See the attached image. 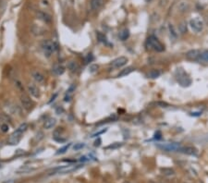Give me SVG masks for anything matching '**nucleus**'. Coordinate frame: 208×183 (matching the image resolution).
<instances>
[{
  "instance_id": "f257e3e1",
  "label": "nucleus",
  "mask_w": 208,
  "mask_h": 183,
  "mask_svg": "<svg viewBox=\"0 0 208 183\" xmlns=\"http://www.w3.org/2000/svg\"><path fill=\"white\" fill-rule=\"evenodd\" d=\"M42 49L43 51V54L46 58H50L54 52H56L58 47V44L54 42V41L49 40H44L43 41L42 43Z\"/></svg>"
},
{
  "instance_id": "f03ea898",
  "label": "nucleus",
  "mask_w": 208,
  "mask_h": 183,
  "mask_svg": "<svg viewBox=\"0 0 208 183\" xmlns=\"http://www.w3.org/2000/svg\"><path fill=\"white\" fill-rule=\"evenodd\" d=\"M146 46L147 48L154 50L155 52H163L165 50L164 44L158 40L155 36H150L146 41Z\"/></svg>"
},
{
  "instance_id": "7ed1b4c3",
  "label": "nucleus",
  "mask_w": 208,
  "mask_h": 183,
  "mask_svg": "<svg viewBox=\"0 0 208 183\" xmlns=\"http://www.w3.org/2000/svg\"><path fill=\"white\" fill-rule=\"evenodd\" d=\"M156 146L166 152H179L181 149V146L178 142H166V143H157Z\"/></svg>"
},
{
  "instance_id": "20e7f679",
  "label": "nucleus",
  "mask_w": 208,
  "mask_h": 183,
  "mask_svg": "<svg viewBox=\"0 0 208 183\" xmlns=\"http://www.w3.org/2000/svg\"><path fill=\"white\" fill-rule=\"evenodd\" d=\"M189 25L191 29V31L195 33H200L204 29V21L201 20L200 18H194L191 19L189 22Z\"/></svg>"
},
{
  "instance_id": "39448f33",
  "label": "nucleus",
  "mask_w": 208,
  "mask_h": 183,
  "mask_svg": "<svg viewBox=\"0 0 208 183\" xmlns=\"http://www.w3.org/2000/svg\"><path fill=\"white\" fill-rule=\"evenodd\" d=\"M21 103V105L24 109H26L27 111H30L33 108V102L31 100V98L26 95V94H21V98H20Z\"/></svg>"
},
{
  "instance_id": "423d86ee",
  "label": "nucleus",
  "mask_w": 208,
  "mask_h": 183,
  "mask_svg": "<svg viewBox=\"0 0 208 183\" xmlns=\"http://www.w3.org/2000/svg\"><path fill=\"white\" fill-rule=\"evenodd\" d=\"M27 89H28L29 94H30L33 97L37 98V99L40 98V96H41L40 90H39V88H38L34 83H29V84L27 85Z\"/></svg>"
},
{
  "instance_id": "0eeeda50",
  "label": "nucleus",
  "mask_w": 208,
  "mask_h": 183,
  "mask_svg": "<svg viewBox=\"0 0 208 183\" xmlns=\"http://www.w3.org/2000/svg\"><path fill=\"white\" fill-rule=\"evenodd\" d=\"M128 61L129 59L126 57H119L112 61L110 63V66L114 69H119V68H122L123 66H125L128 63Z\"/></svg>"
},
{
  "instance_id": "6e6552de",
  "label": "nucleus",
  "mask_w": 208,
  "mask_h": 183,
  "mask_svg": "<svg viewBox=\"0 0 208 183\" xmlns=\"http://www.w3.org/2000/svg\"><path fill=\"white\" fill-rule=\"evenodd\" d=\"M31 74H32V78L34 80V81L39 83V84H43L45 81L44 75L39 70H33Z\"/></svg>"
},
{
  "instance_id": "1a4fd4ad",
  "label": "nucleus",
  "mask_w": 208,
  "mask_h": 183,
  "mask_svg": "<svg viewBox=\"0 0 208 183\" xmlns=\"http://www.w3.org/2000/svg\"><path fill=\"white\" fill-rule=\"evenodd\" d=\"M78 168V166H74V165H68V166H62L61 168H58L54 171V173L52 174H67L69 172H72L74 170H76Z\"/></svg>"
},
{
  "instance_id": "9d476101",
  "label": "nucleus",
  "mask_w": 208,
  "mask_h": 183,
  "mask_svg": "<svg viewBox=\"0 0 208 183\" xmlns=\"http://www.w3.org/2000/svg\"><path fill=\"white\" fill-rule=\"evenodd\" d=\"M201 53L202 52L198 49H192V50L188 51L186 57L188 59H190V60H198L201 56Z\"/></svg>"
},
{
  "instance_id": "9b49d317",
  "label": "nucleus",
  "mask_w": 208,
  "mask_h": 183,
  "mask_svg": "<svg viewBox=\"0 0 208 183\" xmlns=\"http://www.w3.org/2000/svg\"><path fill=\"white\" fill-rule=\"evenodd\" d=\"M37 17L41 20H43V22H45L46 24H50L52 22L51 16L48 13L44 12V11H38L37 12Z\"/></svg>"
},
{
  "instance_id": "f8f14e48",
  "label": "nucleus",
  "mask_w": 208,
  "mask_h": 183,
  "mask_svg": "<svg viewBox=\"0 0 208 183\" xmlns=\"http://www.w3.org/2000/svg\"><path fill=\"white\" fill-rule=\"evenodd\" d=\"M56 125H57V119L55 118H48L43 123V127L45 130H51L55 128Z\"/></svg>"
},
{
  "instance_id": "ddd939ff",
  "label": "nucleus",
  "mask_w": 208,
  "mask_h": 183,
  "mask_svg": "<svg viewBox=\"0 0 208 183\" xmlns=\"http://www.w3.org/2000/svg\"><path fill=\"white\" fill-rule=\"evenodd\" d=\"M180 152H182L183 154H186L189 155H197V149L192 147V146H186V147H181Z\"/></svg>"
},
{
  "instance_id": "4468645a",
  "label": "nucleus",
  "mask_w": 208,
  "mask_h": 183,
  "mask_svg": "<svg viewBox=\"0 0 208 183\" xmlns=\"http://www.w3.org/2000/svg\"><path fill=\"white\" fill-rule=\"evenodd\" d=\"M104 3V0H91L90 1V7H91V9L93 11H96L98 10L102 5Z\"/></svg>"
},
{
  "instance_id": "2eb2a0df",
  "label": "nucleus",
  "mask_w": 208,
  "mask_h": 183,
  "mask_svg": "<svg viewBox=\"0 0 208 183\" xmlns=\"http://www.w3.org/2000/svg\"><path fill=\"white\" fill-rule=\"evenodd\" d=\"M21 140V135H17L15 133H12L10 135V137L8 138V142L11 145H15V144H18L20 141Z\"/></svg>"
},
{
  "instance_id": "dca6fc26",
  "label": "nucleus",
  "mask_w": 208,
  "mask_h": 183,
  "mask_svg": "<svg viewBox=\"0 0 208 183\" xmlns=\"http://www.w3.org/2000/svg\"><path fill=\"white\" fill-rule=\"evenodd\" d=\"M68 69L71 71V72H76L78 71V69H80V66L79 64L74 60H70L68 62Z\"/></svg>"
},
{
  "instance_id": "f3484780",
  "label": "nucleus",
  "mask_w": 208,
  "mask_h": 183,
  "mask_svg": "<svg viewBox=\"0 0 208 183\" xmlns=\"http://www.w3.org/2000/svg\"><path fill=\"white\" fill-rule=\"evenodd\" d=\"M52 71L54 72V74H56V75H58V76L62 75L63 73L65 72V67L62 66V65H60V64H58V65H55V66L53 67Z\"/></svg>"
},
{
  "instance_id": "a211bd4d",
  "label": "nucleus",
  "mask_w": 208,
  "mask_h": 183,
  "mask_svg": "<svg viewBox=\"0 0 208 183\" xmlns=\"http://www.w3.org/2000/svg\"><path fill=\"white\" fill-rule=\"evenodd\" d=\"M134 70H135V69H134L133 67H128V68H126L124 69H122V70L118 74V77H119V78L126 77V76H128L129 74H130L131 72H133Z\"/></svg>"
},
{
  "instance_id": "6ab92c4d",
  "label": "nucleus",
  "mask_w": 208,
  "mask_h": 183,
  "mask_svg": "<svg viewBox=\"0 0 208 183\" xmlns=\"http://www.w3.org/2000/svg\"><path fill=\"white\" fill-rule=\"evenodd\" d=\"M160 75H161V71L159 69H152L147 73V77L150 79H156L160 77Z\"/></svg>"
},
{
  "instance_id": "aec40b11",
  "label": "nucleus",
  "mask_w": 208,
  "mask_h": 183,
  "mask_svg": "<svg viewBox=\"0 0 208 183\" xmlns=\"http://www.w3.org/2000/svg\"><path fill=\"white\" fill-rule=\"evenodd\" d=\"M27 129H28V124H27V123H22V124H21V125L18 127V129H17L14 132H16L17 134L22 135V134L27 130Z\"/></svg>"
},
{
  "instance_id": "412c9836",
  "label": "nucleus",
  "mask_w": 208,
  "mask_h": 183,
  "mask_svg": "<svg viewBox=\"0 0 208 183\" xmlns=\"http://www.w3.org/2000/svg\"><path fill=\"white\" fill-rule=\"evenodd\" d=\"M119 39L121 41H126L129 37V31L128 29L122 30V31L119 33Z\"/></svg>"
},
{
  "instance_id": "4be33fe9",
  "label": "nucleus",
  "mask_w": 208,
  "mask_h": 183,
  "mask_svg": "<svg viewBox=\"0 0 208 183\" xmlns=\"http://www.w3.org/2000/svg\"><path fill=\"white\" fill-rule=\"evenodd\" d=\"M168 32H169V33H170V35L173 37V38H177L178 37V33H177V31H176V28L174 27V25L173 24H168Z\"/></svg>"
},
{
  "instance_id": "5701e85b",
  "label": "nucleus",
  "mask_w": 208,
  "mask_h": 183,
  "mask_svg": "<svg viewBox=\"0 0 208 183\" xmlns=\"http://www.w3.org/2000/svg\"><path fill=\"white\" fill-rule=\"evenodd\" d=\"M178 81L180 83L181 86H184V87L185 86H189L190 84V82H191V81L188 77H180V79H178Z\"/></svg>"
},
{
  "instance_id": "b1692460",
  "label": "nucleus",
  "mask_w": 208,
  "mask_h": 183,
  "mask_svg": "<svg viewBox=\"0 0 208 183\" xmlns=\"http://www.w3.org/2000/svg\"><path fill=\"white\" fill-rule=\"evenodd\" d=\"M161 172L163 175L165 176H172L175 174V171L172 169V168H169V167H165V168H161Z\"/></svg>"
},
{
  "instance_id": "393cba45",
  "label": "nucleus",
  "mask_w": 208,
  "mask_h": 183,
  "mask_svg": "<svg viewBox=\"0 0 208 183\" xmlns=\"http://www.w3.org/2000/svg\"><path fill=\"white\" fill-rule=\"evenodd\" d=\"M33 33L36 35H42L44 33V30L41 28V27H37V26H33V29H32Z\"/></svg>"
},
{
  "instance_id": "a878e982",
  "label": "nucleus",
  "mask_w": 208,
  "mask_h": 183,
  "mask_svg": "<svg viewBox=\"0 0 208 183\" xmlns=\"http://www.w3.org/2000/svg\"><path fill=\"white\" fill-rule=\"evenodd\" d=\"M178 8H179L180 11L185 12V11H187L188 8H189V4H188L187 2H180V3L179 4Z\"/></svg>"
},
{
  "instance_id": "bb28decb",
  "label": "nucleus",
  "mask_w": 208,
  "mask_h": 183,
  "mask_svg": "<svg viewBox=\"0 0 208 183\" xmlns=\"http://www.w3.org/2000/svg\"><path fill=\"white\" fill-rule=\"evenodd\" d=\"M198 60L208 63V50L207 51H204V52L201 53V56H200V58H199Z\"/></svg>"
},
{
  "instance_id": "cd10ccee",
  "label": "nucleus",
  "mask_w": 208,
  "mask_h": 183,
  "mask_svg": "<svg viewBox=\"0 0 208 183\" xmlns=\"http://www.w3.org/2000/svg\"><path fill=\"white\" fill-rule=\"evenodd\" d=\"M71 146V143H68V144H67V145H65V146H63L61 147L60 149H58V152H57V155H62V154H65L68 149H69V147Z\"/></svg>"
},
{
  "instance_id": "c85d7f7f",
  "label": "nucleus",
  "mask_w": 208,
  "mask_h": 183,
  "mask_svg": "<svg viewBox=\"0 0 208 183\" xmlns=\"http://www.w3.org/2000/svg\"><path fill=\"white\" fill-rule=\"evenodd\" d=\"M9 130V126L7 122H4L1 126H0V131L3 133H7Z\"/></svg>"
},
{
  "instance_id": "c756f323",
  "label": "nucleus",
  "mask_w": 208,
  "mask_h": 183,
  "mask_svg": "<svg viewBox=\"0 0 208 183\" xmlns=\"http://www.w3.org/2000/svg\"><path fill=\"white\" fill-rule=\"evenodd\" d=\"M179 30H180V33H185L187 32L186 23H185V22L180 23V27H179Z\"/></svg>"
},
{
  "instance_id": "7c9ffc66",
  "label": "nucleus",
  "mask_w": 208,
  "mask_h": 183,
  "mask_svg": "<svg viewBox=\"0 0 208 183\" xmlns=\"http://www.w3.org/2000/svg\"><path fill=\"white\" fill-rule=\"evenodd\" d=\"M96 36H97L98 40L100 41V42H102V43H106V37H105V35L103 34L102 33L98 32V33H96Z\"/></svg>"
},
{
  "instance_id": "2f4dec72",
  "label": "nucleus",
  "mask_w": 208,
  "mask_h": 183,
  "mask_svg": "<svg viewBox=\"0 0 208 183\" xmlns=\"http://www.w3.org/2000/svg\"><path fill=\"white\" fill-rule=\"evenodd\" d=\"M121 145H122V143H121V142H114V143H112V144L108 145V146L106 147V149H117V148L120 147Z\"/></svg>"
},
{
  "instance_id": "473e14b6",
  "label": "nucleus",
  "mask_w": 208,
  "mask_h": 183,
  "mask_svg": "<svg viewBox=\"0 0 208 183\" xmlns=\"http://www.w3.org/2000/svg\"><path fill=\"white\" fill-rule=\"evenodd\" d=\"M63 131H64L63 128H58V129H56V130L54 131V137H59V136H61Z\"/></svg>"
},
{
  "instance_id": "72a5a7b5",
  "label": "nucleus",
  "mask_w": 208,
  "mask_h": 183,
  "mask_svg": "<svg viewBox=\"0 0 208 183\" xmlns=\"http://www.w3.org/2000/svg\"><path fill=\"white\" fill-rule=\"evenodd\" d=\"M84 146H85V144L84 143H82V142H79V143H76L74 146H73V149H74V151H79V150H82L83 148H84Z\"/></svg>"
},
{
  "instance_id": "f704fd0d",
  "label": "nucleus",
  "mask_w": 208,
  "mask_h": 183,
  "mask_svg": "<svg viewBox=\"0 0 208 183\" xmlns=\"http://www.w3.org/2000/svg\"><path fill=\"white\" fill-rule=\"evenodd\" d=\"M106 131H107V128H104V129H103V130H99V131H96V132L93 133L91 137H97V136H99V135L103 134V133H104V132H106Z\"/></svg>"
},
{
  "instance_id": "c9c22d12",
  "label": "nucleus",
  "mask_w": 208,
  "mask_h": 183,
  "mask_svg": "<svg viewBox=\"0 0 208 183\" xmlns=\"http://www.w3.org/2000/svg\"><path fill=\"white\" fill-rule=\"evenodd\" d=\"M98 65H96V64H93V65H91L90 66V69H89V70H90V72L91 73H95L97 70H98Z\"/></svg>"
},
{
  "instance_id": "e433bc0d",
  "label": "nucleus",
  "mask_w": 208,
  "mask_h": 183,
  "mask_svg": "<svg viewBox=\"0 0 208 183\" xmlns=\"http://www.w3.org/2000/svg\"><path fill=\"white\" fill-rule=\"evenodd\" d=\"M15 85H16V87L19 89V90H21V91H24V88H23V84L21 83V81H19V80H16L15 81Z\"/></svg>"
},
{
  "instance_id": "4c0bfd02",
  "label": "nucleus",
  "mask_w": 208,
  "mask_h": 183,
  "mask_svg": "<svg viewBox=\"0 0 208 183\" xmlns=\"http://www.w3.org/2000/svg\"><path fill=\"white\" fill-rule=\"evenodd\" d=\"M71 98H72V94H71L67 93V94H66V95H65V97H64V101L69 102L70 100H71Z\"/></svg>"
},
{
  "instance_id": "58836bf2",
  "label": "nucleus",
  "mask_w": 208,
  "mask_h": 183,
  "mask_svg": "<svg viewBox=\"0 0 208 183\" xmlns=\"http://www.w3.org/2000/svg\"><path fill=\"white\" fill-rule=\"evenodd\" d=\"M156 104L159 105L160 107H167V106L169 105V104H168L167 103H166V102H157Z\"/></svg>"
},
{
  "instance_id": "ea45409f",
  "label": "nucleus",
  "mask_w": 208,
  "mask_h": 183,
  "mask_svg": "<svg viewBox=\"0 0 208 183\" xmlns=\"http://www.w3.org/2000/svg\"><path fill=\"white\" fill-rule=\"evenodd\" d=\"M62 136H59V137H54V140L56 141V142H66V139H64V138H61Z\"/></svg>"
},
{
  "instance_id": "a19ab883",
  "label": "nucleus",
  "mask_w": 208,
  "mask_h": 183,
  "mask_svg": "<svg viewBox=\"0 0 208 183\" xmlns=\"http://www.w3.org/2000/svg\"><path fill=\"white\" fill-rule=\"evenodd\" d=\"M94 59V57H93V55L92 54H88L87 55V58H86V59H85V61H86V63H88V62H91V61Z\"/></svg>"
},
{
  "instance_id": "79ce46f5",
  "label": "nucleus",
  "mask_w": 208,
  "mask_h": 183,
  "mask_svg": "<svg viewBox=\"0 0 208 183\" xmlns=\"http://www.w3.org/2000/svg\"><path fill=\"white\" fill-rule=\"evenodd\" d=\"M101 142H102V140H101L100 138H97V140L94 142V145L95 147H98V146L101 145Z\"/></svg>"
},
{
  "instance_id": "37998d69",
  "label": "nucleus",
  "mask_w": 208,
  "mask_h": 183,
  "mask_svg": "<svg viewBox=\"0 0 208 183\" xmlns=\"http://www.w3.org/2000/svg\"><path fill=\"white\" fill-rule=\"evenodd\" d=\"M57 97H58V94H54V95H53V96H52V97H51V98H50V100H49V101H48V104H51V103H52V102H54V101H55V100H56V98H57Z\"/></svg>"
},
{
  "instance_id": "c03bdc74",
  "label": "nucleus",
  "mask_w": 208,
  "mask_h": 183,
  "mask_svg": "<svg viewBox=\"0 0 208 183\" xmlns=\"http://www.w3.org/2000/svg\"><path fill=\"white\" fill-rule=\"evenodd\" d=\"M6 120V117L4 116V115H0V126L4 123V122H7L5 121Z\"/></svg>"
},
{
  "instance_id": "a18cd8bd",
  "label": "nucleus",
  "mask_w": 208,
  "mask_h": 183,
  "mask_svg": "<svg viewBox=\"0 0 208 183\" xmlns=\"http://www.w3.org/2000/svg\"><path fill=\"white\" fill-rule=\"evenodd\" d=\"M17 155H23L24 154V151L23 150H21V149H19V150H17Z\"/></svg>"
},
{
  "instance_id": "49530a36",
  "label": "nucleus",
  "mask_w": 208,
  "mask_h": 183,
  "mask_svg": "<svg viewBox=\"0 0 208 183\" xmlns=\"http://www.w3.org/2000/svg\"><path fill=\"white\" fill-rule=\"evenodd\" d=\"M4 183H16V181H15L14 180H7V181H5Z\"/></svg>"
},
{
  "instance_id": "de8ad7c7",
  "label": "nucleus",
  "mask_w": 208,
  "mask_h": 183,
  "mask_svg": "<svg viewBox=\"0 0 208 183\" xmlns=\"http://www.w3.org/2000/svg\"><path fill=\"white\" fill-rule=\"evenodd\" d=\"M190 115L191 116H200L201 113H190Z\"/></svg>"
},
{
  "instance_id": "09e8293b",
  "label": "nucleus",
  "mask_w": 208,
  "mask_h": 183,
  "mask_svg": "<svg viewBox=\"0 0 208 183\" xmlns=\"http://www.w3.org/2000/svg\"><path fill=\"white\" fill-rule=\"evenodd\" d=\"M70 2H71V3H73V0H70Z\"/></svg>"
},
{
  "instance_id": "8fccbe9b",
  "label": "nucleus",
  "mask_w": 208,
  "mask_h": 183,
  "mask_svg": "<svg viewBox=\"0 0 208 183\" xmlns=\"http://www.w3.org/2000/svg\"><path fill=\"white\" fill-rule=\"evenodd\" d=\"M124 183H129V182H124Z\"/></svg>"
},
{
  "instance_id": "3c124183",
  "label": "nucleus",
  "mask_w": 208,
  "mask_h": 183,
  "mask_svg": "<svg viewBox=\"0 0 208 183\" xmlns=\"http://www.w3.org/2000/svg\"><path fill=\"white\" fill-rule=\"evenodd\" d=\"M0 166H1V165H0Z\"/></svg>"
}]
</instances>
